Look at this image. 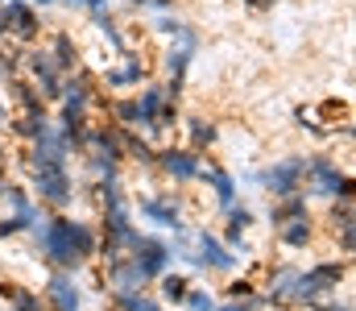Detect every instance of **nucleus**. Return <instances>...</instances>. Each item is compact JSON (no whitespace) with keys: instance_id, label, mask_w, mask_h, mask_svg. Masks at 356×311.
<instances>
[{"instance_id":"obj_5","label":"nucleus","mask_w":356,"mask_h":311,"mask_svg":"<svg viewBox=\"0 0 356 311\" xmlns=\"http://www.w3.org/2000/svg\"><path fill=\"white\" fill-rule=\"evenodd\" d=\"M340 266H315L311 274H294V282H298V299H315L319 291H327V282H340Z\"/></svg>"},{"instance_id":"obj_12","label":"nucleus","mask_w":356,"mask_h":311,"mask_svg":"<svg viewBox=\"0 0 356 311\" xmlns=\"http://www.w3.org/2000/svg\"><path fill=\"white\" fill-rule=\"evenodd\" d=\"M29 67H33V75L42 79V92H46V96H58V92H63V88H58V75H54V63H50L46 54H33Z\"/></svg>"},{"instance_id":"obj_10","label":"nucleus","mask_w":356,"mask_h":311,"mask_svg":"<svg viewBox=\"0 0 356 311\" xmlns=\"http://www.w3.org/2000/svg\"><path fill=\"white\" fill-rule=\"evenodd\" d=\"M162 166H166L175 179H195V175H199V158L186 154V150H166V154H162Z\"/></svg>"},{"instance_id":"obj_8","label":"nucleus","mask_w":356,"mask_h":311,"mask_svg":"<svg viewBox=\"0 0 356 311\" xmlns=\"http://www.w3.org/2000/svg\"><path fill=\"white\" fill-rule=\"evenodd\" d=\"M162 104H166V92H162V88L141 92V100H137V120H141V125H166Z\"/></svg>"},{"instance_id":"obj_1","label":"nucleus","mask_w":356,"mask_h":311,"mask_svg":"<svg viewBox=\"0 0 356 311\" xmlns=\"http://www.w3.org/2000/svg\"><path fill=\"white\" fill-rule=\"evenodd\" d=\"M91 232L83 224H75V220H50L46 228H42V249L54 257V262H63V266H75L79 257H88L91 253Z\"/></svg>"},{"instance_id":"obj_13","label":"nucleus","mask_w":356,"mask_h":311,"mask_svg":"<svg viewBox=\"0 0 356 311\" xmlns=\"http://www.w3.org/2000/svg\"><path fill=\"white\" fill-rule=\"evenodd\" d=\"M141 282H145V274H141L133 262H116V266H112V287H116L120 295L133 291V287H141Z\"/></svg>"},{"instance_id":"obj_24","label":"nucleus","mask_w":356,"mask_h":311,"mask_svg":"<svg viewBox=\"0 0 356 311\" xmlns=\"http://www.w3.org/2000/svg\"><path fill=\"white\" fill-rule=\"evenodd\" d=\"M83 4H88L91 13H104V8H108V0H83Z\"/></svg>"},{"instance_id":"obj_2","label":"nucleus","mask_w":356,"mask_h":311,"mask_svg":"<svg viewBox=\"0 0 356 311\" xmlns=\"http://www.w3.org/2000/svg\"><path fill=\"white\" fill-rule=\"evenodd\" d=\"M38 191H42L50 204H67V200H71L67 162H38Z\"/></svg>"},{"instance_id":"obj_11","label":"nucleus","mask_w":356,"mask_h":311,"mask_svg":"<svg viewBox=\"0 0 356 311\" xmlns=\"http://www.w3.org/2000/svg\"><path fill=\"white\" fill-rule=\"evenodd\" d=\"M141 216H149L154 224H166V228H178V207L170 200H141Z\"/></svg>"},{"instance_id":"obj_16","label":"nucleus","mask_w":356,"mask_h":311,"mask_svg":"<svg viewBox=\"0 0 356 311\" xmlns=\"http://www.w3.org/2000/svg\"><path fill=\"white\" fill-rule=\"evenodd\" d=\"M282 237H286V245H302V241L311 237V224H307V220H298V224H290Z\"/></svg>"},{"instance_id":"obj_4","label":"nucleus","mask_w":356,"mask_h":311,"mask_svg":"<svg viewBox=\"0 0 356 311\" xmlns=\"http://www.w3.org/2000/svg\"><path fill=\"white\" fill-rule=\"evenodd\" d=\"M302 170H307V162H302V158H286V162L269 166L266 175H261V183H269V191H273V196H294V191H298Z\"/></svg>"},{"instance_id":"obj_22","label":"nucleus","mask_w":356,"mask_h":311,"mask_svg":"<svg viewBox=\"0 0 356 311\" xmlns=\"http://www.w3.org/2000/svg\"><path fill=\"white\" fill-rule=\"evenodd\" d=\"M116 112H120V116H124V120H137V104H120V108H116Z\"/></svg>"},{"instance_id":"obj_25","label":"nucleus","mask_w":356,"mask_h":311,"mask_svg":"<svg viewBox=\"0 0 356 311\" xmlns=\"http://www.w3.org/2000/svg\"><path fill=\"white\" fill-rule=\"evenodd\" d=\"M220 311H249V303H228V308H220Z\"/></svg>"},{"instance_id":"obj_3","label":"nucleus","mask_w":356,"mask_h":311,"mask_svg":"<svg viewBox=\"0 0 356 311\" xmlns=\"http://www.w3.org/2000/svg\"><path fill=\"white\" fill-rule=\"evenodd\" d=\"M133 249H137L133 266H137L145 278H158V274L166 270V262H170V249H166L162 241H154V237H133Z\"/></svg>"},{"instance_id":"obj_9","label":"nucleus","mask_w":356,"mask_h":311,"mask_svg":"<svg viewBox=\"0 0 356 311\" xmlns=\"http://www.w3.org/2000/svg\"><path fill=\"white\" fill-rule=\"evenodd\" d=\"M50 299H54L58 311H79V291H75V282L67 274H54L50 278Z\"/></svg>"},{"instance_id":"obj_6","label":"nucleus","mask_w":356,"mask_h":311,"mask_svg":"<svg viewBox=\"0 0 356 311\" xmlns=\"http://www.w3.org/2000/svg\"><path fill=\"white\" fill-rule=\"evenodd\" d=\"M311 175H315V183H319V191H327V196H348V179L336 170V162H327V158H315L311 166H307Z\"/></svg>"},{"instance_id":"obj_15","label":"nucleus","mask_w":356,"mask_h":311,"mask_svg":"<svg viewBox=\"0 0 356 311\" xmlns=\"http://www.w3.org/2000/svg\"><path fill=\"white\" fill-rule=\"evenodd\" d=\"M120 311H162V308L149 303V299H141V295H133V291H124L120 295Z\"/></svg>"},{"instance_id":"obj_17","label":"nucleus","mask_w":356,"mask_h":311,"mask_svg":"<svg viewBox=\"0 0 356 311\" xmlns=\"http://www.w3.org/2000/svg\"><path fill=\"white\" fill-rule=\"evenodd\" d=\"M162 295H166V299H186V278H166V282H162Z\"/></svg>"},{"instance_id":"obj_21","label":"nucleus","mask_w":356,"mask_h":311,"mask_svg":"<svg viewBox=\"0 0 356 311\" xmlns=\"http://www.w3.org/2000/svg\"><path fill=\"white\" fill-rule=\"evenodd\" d=\"M298 212H302V200H298V196H294V200H290V204L282 207V212H277V216H273V220H277V224H282V220H290V216H298Z\"/></svg>"},{"instance_id":"obj_14","label":"nucleus","mask_w":356,"mask_h":311,"mask_svg":"<svg viewBox=\"0 0 356 311\" xmlns=\"http://www.w3.org/2000/svg\"><path fill=\"white\" fill-rule=\"evenodd\" d=\"M207 183L216 187V196H220V204L224 207H232V200H236V183L224 175V170H207Z\"/></svg>"},{"instance_id":"obj_18","label":"nucleus","mask_w":356,"mask_h":311,"mask_svg":"<svg viewBox=\"0 0 356 311\" xmlns=\"http://www.w3.org/2000/svg\"><path fill=\"white\" fill-rule=\"evenodd\" d=\"M137 79H141V67H137V63L124 67V71H112V75H108V83H137Z\"/></svg>"},{"instance_id":"obj_19","label":"nucleus","mask_w":356,"mask_h":311,"mask_svg":"<svg viewBox=\"0 0 356 311\" xmlns=\"http://www.w3.org/2000/svg\"><path fill=\"white\" fill-rule=\"evenodd\" d=\"M186 303H191V311H216V303H211V295H207V291H195Z\"/></svg>"},{"instance_id":"obj_7","label":"nucleus","mask_w":356,"mask_h":311,"mask_svg":"<svg viewBox=\"0 0 356 311\" xmlns=\"http://www.w3.org/2000/svg\"><path fill=\"white\" fill-rule=\"evenodd\" d=\"M195 262H199V266H211V270H232V266H236V257H232L216 237H207V232H199V253H195Z\"/></svg>"},{"instance_id":"obj_20","label":"nucleus","mask_w":356,"mask_h":311,"mask_svg":"<svg viewBox=\"0 0 356 311\" xmlns=\"http://www.w3.org/2000/svg\"><path fill=\"white\" fill-rule=\"evenodd\" d=\"M71 58H75V54H71V38H58V54H54V63H58V67H71Z\"/></svg>"},{"instance_id":"obj_23","label":"nucleus","mask_w":356,"mask_h":311,"mask_svg":"<svg viewBox=\"0 0 356 311\" xmlns=\"http://www.w3.org/2000/svg\"><path fill=\"white\" fill-rule=\"evenodd\" d=\"M17 311H38V303H33L29 295H21V299H17Z\"/></svg>"}]
</instances>
